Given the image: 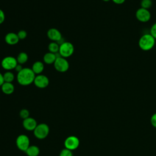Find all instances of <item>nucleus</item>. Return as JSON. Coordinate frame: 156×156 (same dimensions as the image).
<instances>
[{
    "instance_id": "1",
    "label": "nucleus",
    "mask_w": 156,
    "mask_h": 156,
    "mask_svg": "<svg viewBox=\"0 0 156 156\" xmlns=\"http://www.w3.org/2000/svg\"><path fill=\"white\" fill-rule=\"evenodd\" d=\"M35 76V74L31 68H23L17 73L16 79L21 85L27 86L34 83Z\"/></svg>"
},
{
    "instance_id": "2",
    "label": "nucleus",
    "mask_w": 156,
    "mask_h": 156,
    "mask_svg": "<svg viewBox=\"0 0 156 156\" xmlns=\"http://www.w3.org/2000/svg\"><path fill=\"white\" fill-rule=\"evenodd\" d=\"M155 39L151 34L143 35L139 40V47L143 51H149L155 45Z\"/></svg>"
},
{
    "instance_id": "3",
    "label": "nucleus",
    "mask_w": 156,
    "mask_h": 156,
    "mask_svg": "<svg viewBox=\"0 0 156 156\" xmlns=\"http://www.w3.org/2000/svg\"><path fill=\"white\" fill-rule=\"evenodd\" d=\"M49 132V127L45 123H41L37 126L34 130V136L40 140L44 139L47 137Z\"/></svg>"
},
{
    "instance_id": "4",
    "label": "nucleus",
    "mask_w": 156,
    "mask_h": 156,
    "mask_svg": "<svg viewBox=\"0 0 156 156\" xmlns=\"http://www.w3.org/2000/svg\"><path fill=\"white\" fill-rule=\"evenodd\" d=\"M74 51V46L68 41H65L59 46L58 52L60 55L64 58H68L73 55Z\"/></svg>"
},
{
    "instance_id": "5",
    "label": "nucleus",
    "mask_w": 156,
    "mask_h": 156,
    "mask_svg": "<svg viewBox=\"0 0 156 156\" xmlns=\"http://www.w3.org/2000/svg\"><path fill=\"white\" fill-rule=\"evenodd\" d=\"M55 69L60 73H65L69 69V64L66 58L63 57H57L54 63Z\"/></svg>"
},
{
    "instance_id": "6",
    "label": "nucleus",
    "mask_w": 156,
    "mask_h": 156,
    "mask_svg": "<svg viewBox=\"0 0 156 156\" xmlns=\"http://www.w3.org/2000/svg\"><path fill=\"white\" fill-rule=\"evenodd\" d=\"M16 144L20 150L26 152L30 146V140L26 135L21 134L16 140Z\"/></svg>"
},
{
    "instance_id": "7",
    "label": "nucleus",
    "mask_w": 156,
    "mask_h": 156,
    "mask_svg": "<svg viewBox=\"0 0 156 156\" xmlns=\"http://www.w3.org/2000/svg\"><path fill=\"white\" fill-rule=\"evenodd\" d=\"M17 65L18 62L16 58L12 56H7L1 61V66L7 71L15 69Z\"/></svg>"
},
{
    "instance_id": "8",
    "label": "nucleus",
    "mask_w": 156,
    "mask_h": 156,
    "mask_svg": "<svg viewBox=\"0 0 156 156\" xmlns=\"http://www.w3.org/2000/svg\"><path fill=\"white\" fill-rule=\"evenodd\" d=\"M79 144L80 141L79 138L77 136L73 135L68 136L64 141L65 147L71 151L76 149L79 147Z\"/></svg>"
},
{
    "instance_id": "9",
    "label": "nucleus",
    "mask_w": 156,
    "mask_h": 156,
    "mask_svg": "<svg viewBox=\"0 0 156 156\" xmlns=\"http://www.w3.org/2000/svg\"><path fill=\"white\" fill-rule=\"evenodd\" d=\"M34 85L39 88H44L47 87L49 83V80L48 77L43 74H38L35 76L34 81Z\"/></svg>"
},
{
    "instance_id": "10",
    "label": "nucleus",
    "mask_w": 156,
    "mask_h": 156,
    "mask_svg": "<svg viewBox=\"0 0 156 156\" xmlns=\"http://www.w3.org/2000/svg\"><path fill=\"white\" fill-rule=\"evenodd\" d=\"M136 18L137 20L141 22H147L151 16V13L149 12V10L145 9L143 8L138 9L136 12Z\"/></svg>"
},
{
    "instance_id": "11",
    "label": "nucleus",
    "mask_w": 156,
    "mask_h": 156,
    "mask_svg": "<svg viewBox=\"0 0 156 156\" xmlns=\"http://www.w3.org/2000/svg\"><path fill=\"white\" fill-rule=\"evenodd\" d=\"M37 125V121L32 117L24 119L23 121V126L24 128L28 131H34Z\"/></svg>"
},
{
    "instance_id": "12",
    "label": "nucleus",
    "mask_w": 156,
    "mask_h": 156,
    "mask_svg": "<svg viewBox=\"0 0 156 156\" xmlns=\"http://www.w3.org/2000/svg\"><path fill=\"white\" fill-rule=\"evenodd\" d=\"M47 35L51 40L55 42H58L62 38L60 32L55 28L49 29L47 32Z\"/></svg>"
},
{
    "instance_id": "13",
    "label": "nucleus",
    "mask_w": 156,
    "mask_h": 156,
    "mask_svg": "<svg viewBox=\"0 0 156 156\" xmlns=\"http://www.w3.org/2000/svg\"><path fill=\"white\" fill-rule=\"evenodd\" d=\"M20 39L17 34L14 32H9L5 36V41L6 43L10 45H14L18 43Z\"/></svg>"
},
{
    "instance_id": "14",
    "label": "nucleus",
    "mask_w": 156,
    "mask_h": 156,
    "mask_svg": "<svg viewBox=\"0 0 156 156\" xmlns=\"http://www.w3.org/2000/svg\"><path fill=\"white\" fill-rule=\"evenodd\" d=\"M1 87L2 91L5 94H11L15 90L14 85L10 82H4Z\"/></svg>"
},
{
    "instance_id": "15",
    "label": "nucleus",
    "mask_w": 156,
    "mask_h": 156,
    "mask_svg": "<svg viewBox=\"0 0 156 156\" xmlns=\"http://www.w3.org/2000/svg\"><path fill=\"white\" fill-rule=\"evenodd\" d=\"M31 69L35 74H41L44 70V64L40 61H36L34 63Z\"/></svg>"
},
{
    "instance_id": "16",
    "label": "nucleus",
    "mask_w": 156,
    "mask_h": 156,
    "mask_svg": "<svg viewBox=\"0 0 156 156\" xmlns=\"http://www.w3.org/2000/svg\"><path fill=\"white\" fill-rule=\"evenodd\" d=\"M56 58H57V57L55 55V54H54V53H52L50 52H47L43 56L44 62L48 65L52 64V63L54 64Z\"/></svg>"
},
{
    "instance_id": "17",
    "label": "nucleus",
    "mask_w": 156,
    "mask_h": 156,
    "mask_svg": "<svg viewBox=\"0 0 156 156\" xmlns=\"http://www.w3.org/2000/svg\"><path fill=\"white\" fill-rule=\"evenodd\" d=\"M26 153L28 156H38L40 154V149L35 145H30Z\"/></svg>"
},
{
    "instance_id": "18",
    "label": "nucleus",
    "mask_w": 156,
    "mask_h": 156,
    "mask_svg": "<svg viewBox=\"0 0 156 156\" xmlns=\"http://www.w3.org/2000/svg\"><path fill=\"white\" fill-rule=\"evenodd\" d=\"M16 60H17L18 63L23 65V64L25 63L26 62H27V61L28 60V55L26 52H21L19 53V54L18 55V56L16 57Z\"/></svg>"
},
{
    "instance_id": "19",
    "label": "nucleus",
    "mask_w": 156,
    "mask_h": 156,
    "mask_svg": "<svg viewBox=\"0 0 156 156\" xmlns=\"http://www.w3.org/2000/svg\"><path fill=\"white\" fill-rule=\"evenodd\" d=\"M59 46H60V45L57 42L52 41L49 44L48 50L50 52L56 54L57 52H58Z\"/></svg>"
},
{
    "instance_id": "20",
    "label": "nucleus",
    "mask_w": 156,
    "mask_h": 156,
    "mask_svg": "<svg viewBox=\"0 0 156 156\" xmlns=\"http://www.w3.org/2000/svg\"><path fill=\"white\" fill-rule=\"evenodd\" d=\"M3 77H4V82L12 83L15 79V76L12 72H11L10 71H7L3 74Z\"/></svg>"
},
{
    "instance_id": "21",
    "label": "nucleus",
    "mask_w": 156,
    "mask_h": 156,
    "mask_svg": "<svg viewBox=\"0 0 156 156\" xmlns=\"http://www.w3.org/2000/svg\"><path fill=\"white\" fill-rule=\"evenodd\" d=\"M152 4V0H141V8L145 9H149Z\"/></svg>"
},
{
    "instance_id": "22",
    "label": "nucleus",
    "mask_w": 156,
    "mask_h": 156,
    "mask_svg": "<svg viewBox=\"0 0 156 156\" xmlns=\"http://www.w3.org/2000/svg\"><path fill=\"white\" fill-rule=\"evenodd\" d=\"M29 115H30V113H29V110L26 109V108L22 109L20 112V116L21 117V118H22L23 119L29 118Z\"/></svg>"
},
{
    "instance_id": "23",
    "label": "nucleus",
    "mask_w": 156,
    "mask_h": 156,
    "mask_svg": "<svg viewBox=\"0 0 156 156\" xmlns=\"http://www.w3.org/2000/svg\"><path fill=\"white\" fill-rule=\"evenodd\" d=\"M59 156H73V155L71 151L65 148L61 151Z\"/></svg>"
},
{
    "instance_id": "24",
    "label": "nucleus",
    "mask_w": 156,
    "mask_h": 156,
    "mask_svg": "<svg viewBox=\"0 0 156 156\" xmlns=\"http://www.w3.org/2000/svg\"><path fill=\"white\" fill-rule=\"evenodd\" d=\"M17 35H18V37L20 40H23V39L26 38V37H27V32L24 30H20L18 32Z\"/></svg>"
},
{
    "instance_id": "25",
    "label": "nucleus",
    "mask_w": 156,
    "mask_h": 156,
    "mask_svg": "<svg viewBox=\"0 0 156 156\" xmlns=\"http://www.w3.org/2000/svg\"><path fill=\"white\" fill-rule=\"evenodd\" d=\"M152 36L155 38L156 39V23L155 24H154L152 25V26L151 27V33H150Z\"/></svg>"
},
{
    "instance_id": "26",
    "label": "nucleus",
    "mask_w": 156,
    "mask_h": 156,
    "mask_svg": "<svg viewBox=\"0 0 156 156\" xmlns=\"http://www.w3.org/2000/svg\"><path fill=\"white\" fill-rule=\"evenodd\" d=\"M151 122L152 124V125L156 128V113H154L151 118Z\"/></svg>"
},
{
    "instance_id": "27",
    "label": "nucleus",
    "mask_w": 156,
    "mask_h": 156,
    "mask_svg": "<svg viewBox=\"0 0 156 156\" xmlns=\"http://www.w3.org/2000/svg\"><path fill=\"white\" fill-rule=\"evenodd\" d=\"M5 20V14L3 10L0 9V24H2Z\"/></svg>"
},
{
    "instance_id": "28",
    "label": "nucleus",
    "mask_w": 156,
    "mask_h": 156,
    "mask_svg": "<svg viewBox=\"0 0 156 156\" xmlns=\"http://www.w3.org/2000/svg\"><path fill=\"white\" fill-rule=\"evenodd\" d=\"M23 68L22 67L21 65L18 63V65H17L16 66V67L15 68V71H16L17 73H18V72H20Z\"/></svg>"
},
{
    "instance_id": "29",
    "label": "nucleus",
    "mask_w": 156,
    "mask_h": 156,
    "mask_svg": "<svg viewBox=\"0 0 156 156\" xmlns=\"http://www.w3.org/2000/svg\"><path fill=\"white\" fill-rule=\"evenodd\" d=\"M113 2L116 4H121L124 2L126 0H112Z\"/></svg>"
},
{
    "instance_id": "30",
    "label": "nucleus",
    "mask_w": 156,
    "mask_h": 156,
    "mask_svg": "<svg viewBox=\"0 0 156 156\" xmlns=\"http://www.w3.org/2000/svg\"><path fill=\"white\" fill-rule=\"evenodd\" d=\"M4 83V80L3 77V75L0 73V87L2 86V85Z\"/></svg>"
},
{
    "instance_id": "31",
    "label": "nucleus",
    "mask_w": 156,
    "mask_h": 156,
    "mask_svg": "<svg viewBox=\"0 0 156 156\" xmlns=\"http://www.w3.org/2000/svg\"><path fill=\"white\" fill-rule=\"evenodd\" d=\"M104 1H105V2H108V1H109L110 0H103Z\"/></svg>"
}]
</instances>
